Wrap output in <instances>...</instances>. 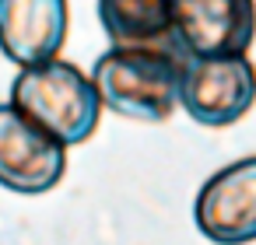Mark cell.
<instances>
[{
    "instance_id": "4",
    "label": "cell",
    "mask_w": 256,
    "mask_h": 245,
    "mask_svg": "<svg viewBox=\"0 0 256 245\" xmlns=\"http://www.w3.org/2000/svg\"><path fill=\"white\" fill-rule=\"evenodd\" d=\"M256 105V63L249 56L186 60L179 84V109L200 126L221 130L238 123Z\"/></svg>"
},
{
    "instance_id": "2",
    "label": "cell",
    "mask_w": 256,
    "mask_h": 245,
    "mask_svg": "<svg viewBox=\"0 0 256 245\" xmlns=\"http://www.w3.org/2000/svg\"><path fill=\"white\" fill-rule=\"evenodd\" d=\"M8 102L64 147L84 144L98 130L102 116V98L92 77L67 60H50L42 67L18 70Z\"/></svg>"
},
{
    "instance_id": "5",
    "label": "cell",
    "mask_w": 256,
    "mask_h": 245,
    "mask_svg": "<svg viewBox=\"0 0 256 245\" xmlns=\"http://www.w3.org/2000/svg\"><path fill=\"white\" fill-rule=\"evenodd\" d=\"M67 172V147L28 123L11 102H0V186L42 196L60 186Z\"/></svg>"
},
{
    "instance_id": "3",
    "label": "cell",
    "mask_w": 256,
    "mask_h": 245,
    "mask_svg": "<svg viewBox=\"0 0 256 245\" xmlns=\"http://www.w3.org/2000/svg\"><path fill=\"white\" fill-rule=\"evenodd\" d=\"M172 42L186 60L246 56L256 42V0H172Z\"/></svg>"
},
{
    "instance_id": "1",
    "label": "cell",
    "mask_w": 256,
    "mask_h": 245,
    "mask_svg": "<svg viewBox=\"0 0 256 245\" xmlns=\"http://www.w3.org/2000/svg\"><path fill=\"white\" fill-rule=\"evenodd\" d=\"M182 63L162 46H112L95 60L92 84L102 109L137 123H165L179 109Z\"/></svg>"
},
{
    "instance_id": "6",
    "label": "cell",
    "mask_w": 256,
    "mask_h": 245,
    "mask_svg": "<svg viewBox=\"0 0 256 245\" xmlns=\"http://www.w3.org/2000/svg\"><path fill=\"white\" fill-rule=\"evenodd\" d=\"M193 221L218 245L256 242V154L207 175L193 200Z\"/></svg>"
},
{
    "instance_id": "8",
    "label": "cell",
    "mask_w": 256,
    "mask_h": 245,
    "mask_svg": "<svg viewBox=\"0 0 256 245\" xmlns=\"http://www.w3.org/2000/svg\"><path fill=\"white\" fill-rule=\"evenodd\" d=\"M98 21L112 46H158L172 39V0H98Z\"/></svg>"
},
{
    "instance_id": "7",
    "label": "cell",
    "mask_w": 256,
    "mask_h": 245,
    "mask_svg": "<svg viewBox=\"0 0 256 245\" xmlns=\"http://www.w3.org/2000/svg\"><path fill=\"white\" fill-rule=\"evenodd\" d=\"M67 25V0H0V53L18 70L60 60Z\"/></svg>"
}]
</instances>
